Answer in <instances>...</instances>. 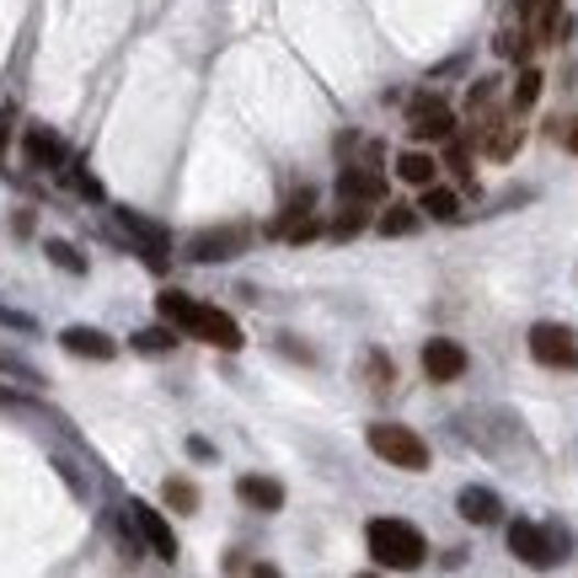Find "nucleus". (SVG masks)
<instances>
[{"mask_svg": "<svg viewBox=\"0 0 578 578\" xmlns=\"http://www.w3.org/2000/svg\"><path fill=\"white\" fill-rule=\"evenodd\" d=\"M391 359H386V354H380V348H370V354H365V380H370L375 391H386V386H391Z\"/></svg>", "mask_w": 578, "mask_h": 578, "instance_id": "nucleus-29", "label": "nucleus"}, {"mask_svg": "<svg viewBox=\"0 0 578 578\" xmlns=\"http://www.w3.org/2000/svg\"><path fill=\"white\" fill-rule=\"evenodd\" d=\"M477 129H482V151H488L493 162H509V156L520 151V140H525V129L514 124V119H503V113L488 119V124H477Z\"/></svg>", "mask_w": 578, "mask_h": 578, "instance_id": "nucleus-16", "label": "nucleus"}, {"mask_svg": "<svg viewBox=\"0 0 578 578\" xmlns=\"http://www.w3.org/2000/svg\"><path fill=\"white\" fill-rule=\"evenodd\" d=\"M43 252H48V263H54V268H65V274H76V279L86 274V257L70 247V242H43Z\"/></svg>", "mask_w": 578, "mask_h": 578, "instance_id": "nucleus-25", "label": "nucleus"}, {"mask_svg": "<svg viewBox=\"0 0 578 578\" xmlns=\"http://www.w3.org/2000/svg\"><path fill=\"white\" fill-rule=\"evenodd\" d=\"M65 177H70V188H76L81 199H91V204L102 199V182H97V177H91V171H86L81 162H65Z\"/></svg>", "mask_w": 578, "mask_h": 578, "instance_id": "nucleus-28", "label": "nucleus"}, {"mask_svg": "<svg viewBox=\"0 0 578 578\" xmlns=\"http://www.w3.org/2000/svg\"><path fill=\"white\" fill-rule=\"evenodd\" d=\"M541 86H546V76H541L536 65H525V70H520V81H514L509 108H514V113H531V108H536V97H541Z\"/></svg>", "mask_w": 578, "mask_h": 578, "instance_id": "nucleus-23", "label": "nucleus"}, {"mask_svg": "<svg viewBox=\"0 0 578 578\" xmlns=\"http://www.w3.org/2000/svg\"><path fill=\"white\" fill-rule=\"evenodd\" d=\"M129 520H134V531H140V546L145 552H156L162 563H177V536H171V525L162 520V509H151V503H129Z\"/></svg>", "mask_w": 578, "mask_h": 578, "instance_id": "nucleus-11", "label": "nucleus"}, {"mask_svg": "<svg viewBox=\"0 0 578 578\" xmlns=\"http://www.w3.org/2000/svg\"><path fill=\"white\" fill-rule=\"evenodd\" d=\"M531 359L546 370H578V332L563 322H536L531 327Z\"/></svg>", "mask_w": 578, "mask_h": 578, "instance_id": "nucleus-7", "label": "nucleus"}, {"mask_svg": "<svg viewBox=\"0 0 578 578\" xmlns=\"http://www.w3.org/2000/svg\"><path fill=\"white\" fill-rule=\"evenodd\" d=\"M162 503H166V509H177V514H199V488H193V482H182V477H166V482H162Z\"/></svg>", "mask_w": 578, "mask_h": 578, "instance_id": "nucleus-24", "label": "nucleus"}, {"mask_svg": "<svg viewBox=\"0 0 578 578\" xmlns=\"http://www.w3.org/2000/svg\"><path fill=\"white\" fill-rule=\"evenodd\" d=\"M59 348L76 354V359H97V365H108V359L119 354V343H113L108 332H97V327H65L59 332Z\"/></svg>", "mask_w": 578, "mask_h": 578, "instance_id": "nucleus-14", "label": "nucleus"}, {"mask_svg": "<svg viewBox=\"0 0 578 578\" xmlns=\"http://www.w3.org/2000/svg\"><path fill=\"white\" fill-rule=\"evenodd\" d=\"M129 348H134V354H171V348H177V327H171V322H166V327H140L129 337Z\"/></svg>", "mask_w": 578, "mask_h": 578, "instance_id": "nucleus-22", "label": "nucleus"}, {"mask_svg": "<svg viewBox=\"0 0 578 578\" xmlns=\"http://www.w3.org/2000/svg\"><path fill=\"white\" fill-rule=\"evenodd\" d=\"M113 220L124 225V236L134 242V252H140V257H145V263H151V268L162 274L166 263H171V257H166V252H171V236H166L156 220H145L140 209H113Z\"/></svg>", "mask_w": 578, "mask_h": 578, "instance_id": "nucleus-8", "label": "nucleus"}, {"mask_svg": "<svg viewBox=\"0 0 578 578\" xmlns=\"http://www.w3.org/2000/svg\"><path fill=\"white\" fill-rule=\"evenodd\" d=\"M418 359H423V375H429L434 386H451V380L466 375V348H460L455 337H429Z\"/></svg>", "mask_w": 578, "mask_h": 578, "instance_id": "nucleus-12", "label": "nucleus"}, {"mask_svg": "<svg viewBox=\"0 0 578 578\" xmlns=\"http://www.w3.org/2000/svg\"><path fill=\"white\" fill-rule=\"evenodd\" d=\"M418 193H423V214H429V220H440V225H455V220H460V193H455V188H440V182H429V188H418Z\"/></svg>", "mask_w": 578, "mask_h": 578, "instance_id": "nucleus-17", "label": "nucleus"}, {"mask_svg": "<svg viewBox=\"0 0 578 578\" xmlns=\"http://www.w3.org/2000/svg\"><path fill=\"white\" fill-rule=\"evenodd\" d=\"M188 455H193V460H214V445H209V440H199V434H193V440H188Z\"/></svg>", "mask_w": 578, "mask_h": 578, "instance_id": "nucleus-32", "label": "nucleus"}, {"mask_svg": "<svg viewBox=\"0 0 578 578\" xmlns=\"http://www.w3.org/2000/svg\"><path fill=\"white\" fill-rule=\"evenodd\" d=\"M509 552L525 563V568H557L563 563V552H568V531H557V525H536V520H514L509 525Z\"/></svg>", "mask_w": 578, "mask_h": 578, "instance_id": "nucleus-5", "label": "nucleus"}, {"mask_svg": "<svg viewBox=\"0 0 578 578\" xmlns=\"http://www.w3.org/2000/svg\"><path fill=\"white\" fill-rule=\"evenodd\" d=\"M0 375H16V380H27V386H43L38 365H27V359H22V354H11L5 343H0Z\"/></svg>", "mask_w": 578, "mask_h": 578, "instance_id": "nucleus-26", "label": "nucleus"}, {"mask_svg": "<svg viewBox=\"0 0 578 578\" xmlns=\"http://www.w3.org/2000/svg\"><path fill=\"white\" fill-rule=\"evenodd\" d=\"M22 162L33 166V171H65V162H70V145H65L54 129L27 124V129H22Z\"/></svg>", "mask_w": 578, "mask_h": 578, "instance_id": "nucleus-10", "label": "nucleus"}, {"mask_svg": "<svg viewBox=\"0 0 578 578\" xmlns=\"http://www.w3.org/2000/svg\"><path fill=\"white\" fill-rule=\"evenodd\" d=\"M365 225H370V204H343L327 220V236H332V242H354Z\"/></svg>", "mask_w": 578, "mask_h": 578, "instance_id": "nucleus-20", "label": "nucleus"}, {"mask_svg": "<svg viewBox=\"0 0 578 578\" xmlns=\"http://www.w3.org/2000/svg\"><path fill=\"white\" fill-rule=\"evenodd\" d=\"M563 145L578 156V119H568V129H563Z\"/></svg>", "mask_w": 578, "mask_h": 578, "instance_id": "nucleus-34", "label": "nucleus"}, {"mask_svg": "<svg viewBox=\"0 0 578 578\" xmlns=\"http://www.w3.org/2000/svg\"><path fill=\"white\" fill-rule=\"evenodd\" d=\"M440 166H451L455 177L471 188V145H455V134H451V151H445V162H440Z\"/></svg>", "mask_w": 578, "mask_h": 578, "instance_id": "nucleus-30", "label": "nucleus"}, {"mask_svg": "<svg viewBox=\"0 0 578 578\" xmlns=\"http://www.w3.org/2000/svg\"><path fill=\"white\" fill-rule=\"evenodd\" d=\"M365 546H370V563H380L386 574H413L429 557V541H423L413 520H370Z\"/></svg>", "mask_w": 578, "mask_h": 578, "instance_id": "nucleus-2", "label": "nucleus"}, {"mask_svg": "<svg viewBox=\"0 0 578 578\" xmlns=\"http://www.w3.org/2000/svg\"><path fill=\"white\" fill-rule=\"evenodd\" d=\"M365 440H370V451L386 460V466H397V471H429V440L413 434L408 423H370L365 429Z\"/></svg>", "mask_w": 578, "mask_h": 578, "instance_id": "nucleus-4", "label": "nucleus"}, {"mask_svg": "<svg viewBox=\"0 0 578 578\" xmlns=\"http://www.w3.org/2000/svg\"><path fill=\"white\" fill-rule=\"evenodd\" d=\"M408 129H413V140H451L455 134L451 102L434 97V91H418L413 102H408Z\"/></svg>", "mask_w": 578, "mask_h": 578, "instance_id": "nucleus-9", "label": "nucleus"}, {"mask_svg": "<svg viewBox=\"0 0 578 578\" xmlns=\"http://www.w3.org/2000/svg\"><path fill=\"white\" fill-rule=\"evenodd\" d=\"M455 509H460L466 525H498V514H503V503H498L493 488H460V493H455Z\"/></svg>", "mask_w": 578, "mask_h": 578, "instance_id": "nucleus-15", "label": "nucleus"}, {"mask_svg": "<svg viewBox=\"0 0 578 578\" xmlns=\"http://www.w3.org/2000/svg\"><path fill=\"white\" fill-rule=\"evenodd\" d=\"M316 236H327V220H322V214H305V220H294L285 231V242H294V247H305V242H316Z\"/></svg>", "mask_w": 578, "mask_h": 578, "instance_id": "nucleus-27", "label": "nucleus"}, {"mask_svg": "<svg viewBox=\"0 0 578 578\" xmlns=\"http://www.w3.org/2000/svg\"><path fill=\"white\" fill-rule=\"evenodd\" d=\"M380 145L365 140V156L359 162H343L332 177V193L337 204H386V171H380Z\"/></svg>", "mask_w": 578, "mask_h": 578, "instance_id": "nucleus-3", "label": "nucleus"}, {"mask_svg": "<svg viewBox=\"0 0 578 578\" xmlns=\"http://www.w3.org/2000/svg\"><path fill=\"white\" fill-rule=\"evenodd\" d=\"M156 311H162L166 322L177 332H188V337H199V343H214V348H225V354H236L247 337L242 327L225 316V311H214V305H199L193 294H182V289H166L156 294Z\"/></svg>", "mask_w": 578, "mask_h": 578, "instance_id": "nucleus-1", "label": "nucleus"}, {"mask_svg": "<svg viewBox=\"0 0 578 578\" xmlns=\"http://www.w3.org/2000/svg\"><path fill=\"white\" fill-rule=\"evenodd\" d=\"M434 171H440V162H434V156H423V151H413V145L397 156V177H402L408 188H429V182H434Z\"/></svg>", "mask_w": 578, "mask_h": 578, "instance_id": "nucleus-19", "label": "nucleus"}, {"mask_svg": "<svg viewBox=\"0 0 578 578\" xmlns=\"http://www.w3.org/2000/svg\"><path fill=\"white\" fill-rule=\"evenodd\" d=\"M236 498L247 509H257V514H279L285 509V482H274L263 471H247V477H236Z\"/></svg>", "mask_w": 578, "mask_h": 578, "instance_id": "nucleus-13", "label": "nucleus"}, {"mask_svg": "<svg viewBox=\"0 0 578 578\" xmlns=\"http://www.w3.org/2000/svg\"><path fill=\"white\" fill-rule=\"evenodd\" d=\"M311 209H316V188H294V199H289V204L279 209V220L268 225V236H285L289 225H294V220H305Z\"/></svg>", "mask_w": 578, "mask_h": 578, "instance_id": "nucleus-21", "label": "nucleus"}, {"mask_svg": "<svg viewBox=\"0 0 578 578\" xmlns=\"http://www.w3.org/2000/svg\"><path fill=\"white\" fill-rule=\"evenodd\" d=\"M252 242V225L247 220H231V225H209V231H193L188 236V257L193 263H231L242 257Z\"/></svg>", "mask_w": 578, "mask_h": 578, "instance_id": "nucleus-6", "label": "nucleus"}, {"mask_svg": "<svg viewBox=\"0 0 578 578\" xmlns=\"http://www.w3.org/2000/svg\"><path fill=\"white\" fill-rule=\"evenodd\" d=\"M0 322H5V327H16V332H33V327H38L27 311H11V305H0Z\"/></svg>", "mask_w": 578, "mask_h": 578, "instance_id": "nucleus-31", "label": "nucleus"}, {"mask_svg": "<svg viewBox=\"0 0 578 578\" xmlns=\"http://www.w3.org/2000/svg\"><path fill=\"white\" fill-rule=\"evenodd\" d=\"M11 231H16V236H27V231H33V209H22V214L11 220Z\"/></svg>", "mask_w": 578, "mask_h": 578, "instance_id": "nucleus-33", "label": "nucleus"}, {"mask_svg": "<svg viewBox=\"0 0 578 578\" xmlns=\"http://www.w3.org/2000/svg\"><path fill=\"white\" fill-rule=\"evenodd\" d=\"M380 236H418L423 231V214L413 204H380V220H375Z\"/></svg>", "mask_w": 578, "mask_h": 578, "instance_id": "nucleus-18", "label": "nucleus"}]
</instances>
